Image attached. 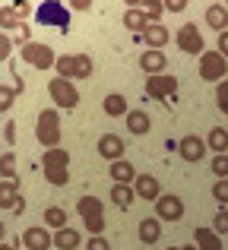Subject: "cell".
<instances>
[{"mask_svg": "<svg viewBox=\"0 0 228 250\" xmlns=\"http://www.w3.org/2000/svg\"><path fill=\"white\" fill-rule=\"evenodd\" d=\"M41 168H44V181L51 184V187H67L70 181V152L67 149H48V152L41 155Z\"/></svg>", "mask_w": 228, "mask_h": 250, "instance_id": "cell-1", "label": "cell"}, {"mask_svg": "<svg viewBox=\"0 0 228 250\" xmlns=\"http://www.w3.org/2000/svg\"><path fill=\"white\" fill-rule=\"evenodd\" d=\"M35 140L48 149H61V114L57 108H44L38 114V124H35Z\"/></svg>", "mask_w": 228, "mask_h": 250, "instance_id": "cell-2", "label": "cell"}, {"mask_svg": "<svg viewBox=\"0 0 228 250\" xmlns=\"http://www.w3.org/2000/svg\"><path fill=\"white\" fill-rule=\"evenodd\" d=\"M76 212L83 215L86 228L92 231V238H99V234L105 231V203H102L99 196H92V193L80 196V203H76Z\"/></svg>", "mask_w": 228, "mask_h": 250, "instance_id": "cell-3", "label": "cell"}, {"mask_svg": "<svg viewBox=\"0 0 228 250\" xmlns=\"http://www.w3.org/2000/svg\"><path fill=\"white\" fill-rule=\"evenodd\" d=\"M22 63H29L35 70H51L57 63V54L44 42H29V44H22Z\"/></svg>", "mask_w": 228, "mask_h": 250, "instance_id": "cell-4", "label": "cell"}, {"mask_svg": "<svg viewBox=\"0 0 228 250\" xmlns=\"http://www.w3.org/2000/svg\"><path fill=\"white\" fill-rule=\"evenodd\" d=\"M200 76H203V83H222L228 80V61L219 51H203V57H200Z\"/></svg>", "mask_w": 228, "mask_h": 250, "instance_id": "cell-5", "label": "cell"}, {"mask_svg": "<svg viewBox=\"0 0 228 250\" xmlns=\"http://www.w3.org/2000/svg\"><path fill=\"white\" fill-rule=\"evenodd\" d=\"M48 95H51V102H54L61 111H70V108L80 104V92H76V85L67 83V80H51Z\"/></svg>", "mask_w": 228, "mask_h": 250, "instance_id": "cell-6", "label": "cell"}, {"mask_svg": "<svg viewBox=\"0 0 228 250\" xmlns=\"http://www.w3.org/2000/svg\"><path fill=\"white\" fill-rule=\"evenodd\" d=\"M155 219L159 222H178L184 219V200L178 193H162L155 200Z\"/></svg>", "mask_w": 228, "mask_h": 250, "instance_id": "cell-7", "label": "cell"}, {"mask_svg": "<svg viewBox=\"0 0 228 250\" xmlns=\"http://www.w3.org/2000/svg\"><path fill=\"white\" fill-rule=\"evenodd\" d=\"M178 48L184 51V54H193V57H203V35H200V29L193 22L181 25L178 29Z\"/></svg>", "mask_w": 228, "mask_h": 250, "instance_id": "cell-8", "label": "cell"}, {"mask_svg": "<svg viewBox=\"0 0 228 250\" xmlns=\"http://www.w3.org/2000/svg\"><path fill=\"white\" fill-rule=\"evenodd\" d=\"M178 92V76L162 73V76H149L146 80V95L149 98H168Z\"/></svg>", "mask_w": 228, "mask_h": 250, "instance_id": "cell-9", "label": "cell"}, {"mask_svg": "<svg viewBox=\"0 0 228 250\" xmlns=\"http://www.w3.org/2000/svg\"><path fill=\"white\" fill-rule=\"evenodd\" d=\"M206 152H209V149H206V140H200V136H184V140H178V155L184 162H203L206 159Z\"/></svg>", "mask_w": 228, "mask_h": 250, "instance_id": "cell-10", "label": "cell"}, {"mask_svg": "<svg viewBox=\"0 0 228 250\" xmlns=\"http://www.w3.org/2000/svg\"><path fill=\"white\" fill-rule=\"evenodd\" d=\"M0 209H13V212H22L25 203L19 193V181H0Z\"/></svg>", "mask_w": 228, "mask_h": 250, "instance_id": "cell-11", "label": "cell"}, {"mask_svg": "<svg viewBox=\"0 0 228 250\" xmlns=\"http://www.w3.org/2000/svg\"><path fill=\"white\" fill-rule=\"evenodd\" d=\"M22 244H25V250H51L54 247V234H51L48 228H41V225L25 228L22 231Z\"/></svg>", "mask_w": 228, "mask_h": 250, "instance_id": "cell-12", "label": "cell"}, {"mask_svg": "<svg viewBox=\"0 0 228 250\" xmlns=\"http://www.w3.org/2000/svg\"><path fill=\"white\" fill-rule=\"evenodd\" d=\"M124 152H127V143H124L117 133H105V136L99 140V155H102V159H108V162H121V159H124Z\"/></svg>", "mask_w": 228, "mask_h": 250, "instance_id": "cell-13", "label": "cell"}, {"mask_svg": "<svg viewBox=\"0 0 228 250\" xmlns=\"http://www.w3.org/2000/svg\"><path fill=\"white\" fill-rule=\"evenodd\" d=\"M165 67H168V57H165V51H143L140 54V70L146 76H162L165 73Z\"/></svg>", "mask_w": 228, "mask_h": 250, "instance_id": "cell-14", "label": "cell"}, {"mask_svg": "<svg viewBox=\"0 0 228 250\" xmlns=\"http://www.w3.org/2000/svg\"><path fill=\"white\" fill-rule=\"evenodd\" d=\"M38 22H41V25H61V29H67L70 16H67V10H63L61 3H41V6H38Z\"/></svg>", "mask_w": 228, "mask_h": 250, "instance_id": "cell-15", "label": "cell"}, {"mask_svg": "<svg viewBox=\"0 0 228 250\" xmlns=\"http://www.w3.org/2000/svg\"><path fill=\"white\" fill-rule=\"evenodd\" d=\"M133 190H136L140 200H149V203L162 196V184H159V177H152V174H136Z\"/></svg>", "mask_w": 228, "mask_h": 250, "instance_id": "cell-16", "label": "cell"}, {"mask_svg": "<svg viewBox=\"0 0 228 250\" xmlns=\"http://www.w3.org/2000/svg\"><path fill=\"white\" fill-rule=\"evenodd\" d=\"M168 38H171V32H168L162 22H152V25H149V29L140 35V42H146L149 51H162V48L168 44Z\"/></svg>", "mask_w": 228, "mask_h": 250, "instance_id": "cell-17", "label": "cell"}, {"mask_svg": "<svg viewBox=\"0 0 228 250\" xmlns=\"http://www.w3.org/2000/svg\"><path fill=\"white\" fill-rule=\"evenodd\" d=\"M124 121H127V133H133V136H146L149 130H152V117L146 114V111H127V117H124Z\"/></svg>", "mask_w": 228, "mask_h": 250, "instance_id": "cell-18", "label": "cell"}, {"mask_svg": "<svg viewBox=\"0 0 228 250\" xmlns=\"http://www.w3.org/2000/svg\"><path fill=\"white\" fill-rule=\"evenodd\" d=\"M124 25H127L130 32H136V38H140L152 22H149L146 10H140V6H127V13H124Z\"/></svg>", "mask_w": 228, "mask_h": 250, "instance_id": "cell-19", "label": "cell"}, {"mask_svg": "<svg viewBox=\"0 0 228 250\" xmlns=\"http://www.w3.org/2000/svg\"><path fill=\"white\" fill-rule=\"evenodd\" d=\"M206 25H209V29H216L219 35L228 32V6H222V3L206 6Z\"/></svg>", "mask_w": 228, "mask_h": 250, "instance_id": "cell-20", "label": "cell"}, {"mask_svg": "<svg viewBox=\"0 0 228 250\" xmlns=\"http://www.w3.org/2000/svg\"><path fill=\"white\" fill-rule=\"evenodd\" d=\"M136 234H140V244H149V247L159 244V238H162V222L149 215V219L140 222V231H136Z\"/></svg>", "mask_w": 228, "mask_h": 250, "instance_id": "cell-21", "label": "cell"}, {"mask_svg": "<svg viewBox=\"0 0 228 250\" xmlns=\"http://www.w3.org/2000/svg\"><path fill=\"white\" fill-rule=\"evenodd\" d=\"M108 174H111V181H114V184H133V181H136V168L130 165L127 159H121V162H111Z\"/></svg>", "mask_w": 228, "mask_h": 250, "instance_id": "cell-22", "label": "cell"}, {"mask_svg": "<svg viewBox=\"0 0 228 250\" xmlns=\"http://www.w3.org/2000/svg\"><path fill=\"white\" fill-rule=\"evenodd\" d=\"M193 244H197V250H222V238L212 228H197L193 231Z\"/></svg>", "mask_w": 228, "mask_h": 250, "instance_id": "cell-23", "label": "cell"}, {"mask_svg": "<svg viewBox=\"0 0 228 250\" xmlns=\"http://www.w3.org/2000/svg\"><path fill=\"white\" fill-rule=\"evenodd\" d=\"M83 244V234L76 231V228H61V231H54V247L57 250H76Z\"/></svg>", "mask_w": 228, "mask_h": 250, "instance_id": "cell-24", "label": "cell"}, {"mask_svg": "<svg viewBox=\"0 0 228 250\" xmlns=\"http://www.w3.org/2000/svg\"><path fill=\"white\" fill-rule=\"evenodd\" d=\"M206 149H212L216 155H228V127H212L206 136Z\"/></svg>", "mask_w": 228, "mask_h": 250, "instance_id": "cell-25", "label": "cell"}, {"mask_svg": "<svg viewBox=\"0 0 228 250\" xmlns=\"http://www.w3.org/2000/svg\"><path fill=\"white\" fill-rule=\"evenodd\" d=\"M102 108H105L108 117H127V98H124L121 92H108L105 102H102Z\"/></svg>", "mask_w": 228, "mask_h": 250, "instance_id": "cell-26", "label": "cell"}, {"mask_svg": "<svg viewBox=\"0 0 228 250\" xmlns=\"http://www.w3.org/2000/svg\"><path fill=\"white\" fill-rule=\"evenodd\" d=\"M133 200H136L133 184H114V187H111V203H114V206L130 209V206H133Z\"/></svg>", "mask_w": 228, "mask_h": 250, "instance_id": "cell-27", "label": "cell"}, {"mask_svg": "<svg viewBox=\"0 0 228 250\" xmlns=\"http://www.w3.org/2000/svg\"><path fill=\"white\" fill-rule=\"evenodd\" d=\"M54 70H57V80L73 83L76 80V54H61L57 63H54Z\"/></svg>", "mask_w": 228, "mask_h": 250, "instance_id": "cell-28", "label": "cell"}, {"mask_svg": "<svg viewBox=\"0 0 228 250\" xmlns=\"http://www.w3.org/2000/svg\"><path fill=\"white\" fill-rule=\"evenodd\" d=\"M25 19L19 16V10H16V3H6V6H0V32L3 29H19Z\"/></svg>", "mask_w": 228, "mask_h": 250, "instance_id": "cell-29", "label": "cell"}, {"mask_svg": "<svg viewBox=\"0 0 228 250\" xmlns=\"http://www.w3.org/2000/svg\"><path fill=\"white\" fill-rule=\"evenodd\" d=\"M41 219H44V225H48L51 231H61V228H67V212H63L61 206H48Z\"/></svg>", "mask_w": 228, "mask_h": 250, "instance_id": "cell-30", "label": "cell"}, {"mask_svg": "<svg viewBox=\"0 0 228 250\" xmlns=\"http://www.w3.org/2000/svg\"><path fill=\"white\" fill-rule=\"evenodd\" d=\"M19 89H22V80H16V85H0V114H6V111L13 108Z\"/></svg>", "mask_w": 228, "mask_h": 250, "instance_id": "cell-31", "label": "cell"}, {"mask_svg": "<svg viewBox=\"0 0 228 250\" xmlns=\"http://www.w3.org/2000/svg\"><path fill=\"white\" fill-rule=\"evenodd\" d=\"M0 181H16V155L13 152L0 155Z\"/></svg>", "mask_w": 228, "mask_h": 250, "instance_id": "cell-32", "label": "cell"}, {"mask_svg": "<svg viewBox=\"0 0 228 250\" xmlns=\"http://www.w3.org/2000/svg\"><path fill=\"white\" fill-rule=\"evenodd\" d=\"M209 171L216 174V181H228V155H212Z\"/></svg>", "mask_w": 228, "mask_h": 250, "instance_id": "cell-33", "label": "cell"}, {"mask_svg": "<svg viewBox=\"0 0 228 250\" xmlns=\"http://www.w3.org/2000/svg\"><path fill=\"white\" fill-rule=\"evenodd\" d=\"M89 76H92V57L76 54V80H89Z\"/></svg>", "mask_w": 228, "mask_h": 250, "instance_id": "cell-34", "label": "cell"}, {"mask_svg": "<svg viewBox=\"0 0 228 250\" xmlns=\"http://www.w3.org/2000/svg\"><path fill=\"white\" fill-rule=\"evenodd\" d=\"M216 108L222 111V114H228V80H222L216 85Z\"/></svg>", "mask_w": 228, "mask_h": 250, "instance_id": "cell-35", "label": "cell"}, {"mask_svg": "<svg viewBox=\"0 0 228 250\" xmlns=\"http://www.w3.org/2000/svg\"><path fill=\"white\" fill-rule=\"evenodd\" d=\"M212 231L222 238V234H228V209L219 206V212H216V219H212Z\"/></svg>", "mask_w": 228, "mask_h": 250, "instance_id": "cell-36", "label": "cell"}, {"mask_svg": "<svg viewBox=\"0 0 228 250\" xmlns=\"http://www.w3.org/2000/svg\"><path fill=\"white\" fill-rule=\"evenodd\" d=\"M212 196H216V203L222 209H228V181H216V184H212Z\"/></svg>", "mask_w": 228, "mask_h": 250, "instance_id": "cell-37", "label": "cell"}, {"mask_svg": "<svg viewBox=\"0 0 228 250\" xmlns=\"http://www.w3.org/2000/svg\"><path fill=\"white\" fill-rule=\"evenodd\" d=\"M162 13H165V3H162V0H149V3H146V16H149V22H159Z\"/></svg>", "mask_w": 228, "mask_h": 250, "instance_id": "cell-38", "label": "cell"}, {"mask_svg": "<svg viewBox=\"0 0 228 250\" xmlns=\"http://www.w3.org/2000/svg\"><path fill=\"white\" fill-rule=\"evenodd\" d=\"M10 54H13V38L6 32H0V61H6Z\"/></svg>", "mask_w": 228, "mask_h": 250, "instance_id": "cell-39", "label": "cell"}, {"mask_svg": "<svg viewBox=\"0 0 228 250\" xmlns=\"http://www.w3.org/2000/svg\"><path fill=\"white\" fill-rule=\"evenodd\" d=\"M86 250H111V244L105 241V234H99V238H89Z\"/></svg>", "mask_w": 228, "mask_h": 250, "instance_id": "cell-40", "label": "cell"}, {"mask_svg": "<svg viewBox=\"0 0 228 250\" xmlns=\"http://www.w3.org/2000/svg\"><path fill=\"white\" fill-rule=\"evenodd\" d=\"M216 51H219V54H222L225 61H228V32H222V35L216 38Z\"/></svg>", "mask_w": 228, "mask_h": 250, "instance_id": "cell-41", "label": "cell"}, {"mask_svg": "<svg viewBox=\"0 0 228 250\" xmlns=\"http://www.w3.org/2000/svg\"><path fill=\"white\" fill-rule=\"evenodd\" d=\"M168 13H184L187 10V0H171V3H165Z\"/></svg>", "mask_w": 228, "mask_h": 250, "instance_id": "cell-42", "label": "cell"}, {"mask_svg": "<svg viewBox=\"0 0 228 250\" xmlns=\"http://www.w3.org/2000/svg\"><path fill=\"white\" fill-rule=\"evenodd\" d=\"M3 136H6V143H16V124H6V127H3Z\"/></svg>", "mask_w": 228, "mask_h": 250, "instance_id": "cell-43", "label": "cell"}, {"mask_svg": "<svg viewBox=\"0 0 228 250\" xmlns=\"http://www.w3.org/2000/svg\"><path fill=\"white\" fill-rule=\"evenodd\" d=\"M168 250H197V244H184V247H168Z\"/></svg>", "mask_w": 228, "mask_h": 250, "instance_id": "cell-44", "label": "cell"}, {"mask_svg": "<svg viewBox=\"0 0 228 250\" xmlns=\"http://www.w3.org/2000/svg\"><path fill=\"white\" fill-rule=\"evenodd\" d=\"M3 234H6V225L0 222V244H3Z\"/></svg>", "mask_w": 228, "mask_h": 250, "instance_id": "cell-45", "label": "cell"}, {"mask_svg": "<svg viewBox=\"0 0 228 250\" xmlns=\"http://www.w3.org/2000/svg\"><path fill=\"white\" fill-rule=\"evenodd\" d=\"M0 250H16V247H13V244H0Z\"/></svg>", "mask_w": 228, "mask_h": 250, "instance_id": "cell-46", "label": "cell"}]
</instances>
